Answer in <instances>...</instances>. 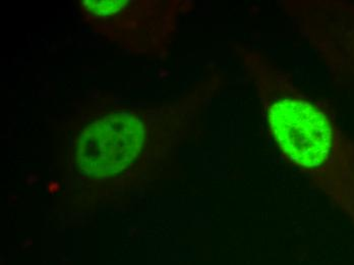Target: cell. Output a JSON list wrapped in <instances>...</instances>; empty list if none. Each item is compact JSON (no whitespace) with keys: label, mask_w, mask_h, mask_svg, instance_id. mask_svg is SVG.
<instances>
[{"label":"cell","mask_w":354,"mask_h":265,"mask_svg":"<svg viewBox=\"0 0 354 265\" xmlns=\"http://www.w3.org/2000/svg\"><path fill=\"white\" fill-rule=\"evenodd\" d=\"M222 84L215 75L176 100L148 111H129L120 116L122 135L84 131L68 154L64 194L68 210L90 212L129 201L131 194L154 182L178 148L195 135Z\"/></svg>","instance_id":"1"},{"label":"cell","mask_w":354,"mask_h":265,"mask_svg":"<svg viewBox=\"0 0 354 265\" xmlns=\"http://www.w3.org/2000/svg\"><path fill=\"white\" fill-rule=\"evenodd\" d=\"M232 51L285 163L306 176L354 227V139L341 128L333 107L304 92L262 49L233 43Z\"/></svg>","instance_id":"2"},{"label":"cell","mask_w":354,"mask_h":265,"mask_svg":"<svg viewBox=\"0 0 354 265\" xmlns=\"http://www.w3.org/2000/svg\"><path fill=\"white\" fill-rule=\"evenodd\" d=\"M278 4L323 62L332 83L354 87V1L280 0Z\"/></svg>","instance_id":"3"},{"label":"cell","mask_w":354,"mask_h":265,"mask_svg":"<svg viewBox=\"0 0 354 265\" xmlns=\"http://www.w3.org/2000/svg\"><path fill=\"white\" fill-rule=\"evenodd\" d=\"M187 1H127V0H83L79 2L86 23L93 30L116 25L100 33L108 40L118 41L122 46L124 39L136 38L137 55L162 58L169 53V46L177 31V21L189 6Z\"/></svg>","instance_id":"4"}]
</instances>
